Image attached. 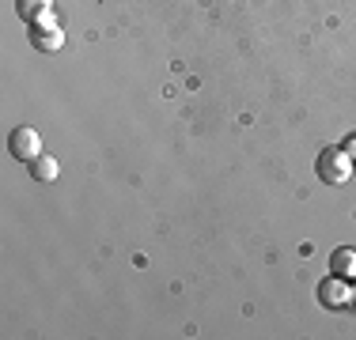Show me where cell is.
I'll list each match as a JSON object with an SVG mask.
<instances>
[{
  "instance_id": "ba28073f",
  "label": "cell",
  "mask_w": 356,
  "mask_h": 340,
  "mask_svg": "<svg viewBox=\"0 0 356 340\" xmlns=\"http://www.w3.org/2000/svg\"><path fill=\"white\" fill-rule=\"evenodd\" d=\"M345 151H349V159H353V163H356V133L349 136V140H345Z\"/></svg>"
},
{
  "instance_id": "3957f363",
  "label": "cell",
  "mask_w": 356,
  "mask_h": 340,
  "mask_svg": "<svg viewBox=\"0 0 356 340\" xmlns=\"http://www.w3.org/2000/svg\"><path fill=\"white\" fill-rule=\"evenodd\" d=\"M8 148H12L15 159H23V163H35L42 155V136L35 129H27V125H19V129L12 133V140H8Z\"/></svg>"
},
{
  "instance_id": "8992f818",
  "label": "cell",
  "mask_w": 356,
  "mask_h": 340,
  "mask_svg": "<svg viewBox=\"0 0 356 340\" xmlns=\"http://www.w3.org/2000/svg\"><path fill=\"white\" fill-rule=\"evenodd\" d=\"M31 174H35V182H54V178L61 174V167H57L54 155H38L35 163H31Z\"/></svg>"
},
{
  "instance_id": "6da1fadb",
  "label": "cell",
  "mask_w": 356,
  "mask_h": 340,
  "mask_svg": "<svg viewBox=\"0 0 356 340\" xmlns=\"http://www.w3.org/2000/svg\"><path fill=\"white\" fill-rule=\"evenodd\" d=\"M315 170H318L322 182L345 185V182H349V174H353V159H349V151H345V148H326V151L318 155Z\"/></svg>"
},
{
  "instance_id": "7a4b0ae2",
  "label": "cell",
  "mask_w": 356,
  "mask_h": 340,
  "mask_svg": "<svg viewBox=\"0 0 356 340\" xmlns=\"http://www.w3.org/2000/svg\"><path fill=\"white\" fill-rule=\"evenodd\" d=\"M31 46H35L38 53H57V49L65 46L61 23H57L54 15H42V19H35V23H31Z\"/></svg>"
},
{
  "instance_id": "9c48e42d",
  "label": "cell",
  "mask_w": 356,
  "mask_h": 340,
  "mask_svg": "<svg viewBox=\"0 0 356 340\" xmlns=\"http://www.w3.org/2000/svg\"><path fill=\"white\" fill-rule=\"evenodd\" d=\"M353 303H356V291H353Z\"/></svg>"
},
{
  "instance_id": "5b68a950",
  "label": "cell",
  "mask_w": 356,
  "mask_h": 340,
  "mask_svg": "<svg viewBox=\"0 0 356 340\" xmlns=\"http://www.w3.org/2000/svg\"><path fill=\"white\" fill-rule=\"evenodd\" d=\"M330 272H334V276H345V280H356V250L341 246V250L330 253Z\"/></svg>"
},
{
  "instance_id": "52a82bcc",
  "label": "cell",
  "mask_w": 356,
  "mask_h": 340,
  "mask_svg": "<svg viewBox=\"0 0 356 340\" xmlns=\"http://www.w3.org/2000/svg\"><path fill=\"white\" fill-rule=\"evenodd\" d=\"M49 4H54V0H15V12L23 15V19H42V15H49Z\"/></svg>"
},
{
  "instance_id": "277c9868",
  "label": "cell",
  "mask_w": 356,
  "mask_h": 340,
  "mask_svg": "<svg viewBox=\"0 0 356 340\" xmlns=\"http://www.w3.org/2000/svg\"><path fill=\"white\" fill-rule=\"evenodd\" d=\"M318 299L326 306H334V310H341V306H353V284L345 276H330L318 284Z\"/></svg>"
}]
</instances>
